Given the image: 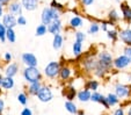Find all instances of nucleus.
<instances>
[{"label": "nucleus", "instance_id": "10", "mask_svg": "<svg viewBox=\"0 0 131 115\" xmlns=\"http://www.w3.org/2000/svg\"><path fill=\"white\" fill-rule=\"evenodd\" d=\"M1 22H3V25L6 27V29L7 28H15L17 26L16 23V16L15 15H13L12 13H5V14L3 15V18H1Z\"/></svg>", "mask_w": 131, "mask_h": 115}, {"label": "nucleus", "instance_id": "19", "mask_svg": "<svg viewBox=\"0 0 131 115\" xmlns=\"http://www.w3.org/2000/svg\"><path fill=\"white\" fill-rule=\"evenodd\" d=\"M122 11V18L126 22H131V7L128 5V3H121L119 5Z\"/></svg>", "mask_w": 131, "mask_h": 115}, {"label": "nucleus", "instance_id": "27", "mask_svg": "<svg viewBox=\"0 0 131 115\" xmlns=\"http://www.w3.org/2000/svg\"><path fill=\"white\" fill-rule=\"evenodd\" d=\"M65 109H66L70 114H78V112H79L78 106L75 105L72 100H66L65 101Z\"/></svg>", "mask_w": 131, "mask_h": 115}, {"label": "nucleus", "instance_id": "13", "mask_svg": "<svg viewBox=\"0 0 131 115\" xmlns=\"http://www.w3.org/2000/svg\"><path fill=\"white\" fill-rule=\"evenodd\" d=\"M84 26V19L80 15H73L69 20V28L72 30H75L78 28H81Z\"/></svg>", "mask_w": 131, "mask_h": 115}, {"label": "nucleus", "instance_id": "52", "mask_svg": "<svg viewBox=\"0 0 131 115\" xmlns=\"http://www.w3.org/2000/svg\"><path fill=\"white\" fill-rule=\"evenodd\" d=\"M1 80H3V76L0 75V85H1Z\"/></svg>", "mask_w": 131, "mask_h": 115}, {"label": "nucleus", "instance_id": "48", "mask_svg": "<svg viewBox=\"0 0 131 115\" xmlns=\"http://www.w3.org/2000/svg\"><path fill=\"white\" fill-rule=\"evenodd\" d=\"M4 14H5V6L0 5V20H1V18H3Z\"/></svg>", "mask_w": 131, "mask_h": 115}, {"label": "nucleus", "instance_id": "40", "mask_svg": "<svg viewBox=\"0 0 131 115\" xmlns=\"http://www.w3.org/2000/svg\"><path fill=\"white\" fill-rule=\"evenodd\" d=\"M123 55L126 56L128 59L130 60V63H131V45H126V47L124 48L123 49Z\"/></svg>", "mask_w": 131, "mask_h": 115}, {"label": "nucleus", "instance_id": "33", "mask_svg": "<svg viewBox=\"0 0 131 115\" xmlns=\"http://www.w3.org/2000/svg\"><path fill=\"white\" fill-rule=\"evenodd\" d=\"M106 33H107V37L109 40H111L113 42H116L117 38H118V32L116 29H108Z\"/></svg>", "mask_w": 131, "mask_h": 115}, {"label": "nucleus", "instance_id": "16", "mask_svg": "<svg viewBox=\"0 0 131 115\" xmlns=\"http://www.w3.org/2000/svg\"><path fill=\"white\" fill-rule=\"evenodd\" d=\"M17 72H19V65H17L16 63H8V64L6 65V68L4 69V73H5V76H7V77L14 78L15 76L17 75Z\"/></svg>", "mask_w": 131, "mask_h": 115}, {"label": "nucleus", "instance_id": "1", "mask_svg": "<svg viewBox=\"0 0 131 115\" xmlns=\"http://www.w3.org/2000/svg\"><path fill=\"white\" fill-rule=\"evenodd\" d=\"M22 77L26 83L31 84L42 80V73L37 66H26L22 71Z\"/></svg>", "mask_w": 131, "mask_h": 115}, {"label": "nucleus", "instance_id": "5", "mask_svg": "<svg viewBox=\"0 0 131 115\" xmlns=\"http://www.w3.org/2000/svg\"><path fill=\"white\" fill-rule=\"evenodd\" d=\"M37 99L41 101V102H50V101L53 99V93H52L51 88L49 87V86H45V85H42V87H41L40 92L37 93Z\"/></svg>", "mask_w": 131, "mask_h": 115}, {"label": "nucleus", "instance_id": "17", "mask_svg": "<svg viewBox=\"0 0 131 115\" xmlns=\"http://www.w3.org/2000/svg\"><path fill=\"white\" fill-rule=\"evenodd\" d=\"M118 38H121V41L125 45H131V29L130 28H125V29H122L121 32H118Z\"/></svg>", "mask_w": 131, "mask_h": 115}, {"label": "nucleus", "instance_id": "23", "mask_svg": "<svg viewBox=\"0 0 131 115\" xmlns=\"http://www.w3.org/2000/svg\"><path fill=\"white\" fill-rule=\"evenodd\" d=\"M107 19H108V21L111 23V25L114 26L115 23H117L119 21V19H121V16H119L118 12H117L116 9H111L108 12V15H107Z\"/></svg>", "mask_w": 131, "mask_h": 115}, {"label": "nucleus", "instance_id": "51", "mask_svg": "<svg viewBox=\"0 0 131 115\" xmlns=\"http://www.w3.org/2000/svg\"><path fill=\"white\" fill-rule=\"evenodd\" d=\"M128 115H131V106L129 107V109H128Z\"/></svg>", "mask_w": 131, "mask_h": 115}, {"label": "nucleus", "instance_id": "45", "mask_svg": "<svg viewBox=\"0 0 131 115\" xmlns=\"http://www.w3.org/2000/svg\"><path fill=\"white\" fill-rule=\"evenodd\" d=\"M20 115H32V110L30 109L29 107H26V106H25V108L21 110V114Z\"/></svg>", "mask_w": 131, "mask_h": 115}, {"label": "nucleus", "instance_id": "26", "mask_svg": "<svg viewBox=\"0 0 131 115\" xmlns=\"http://www.w3.org/2000/svg\"><path fill=\"white\" fill-rule=\"evenodd\" d=\"M108 72H109L108 69L104 68V66H102V65H101V64H99V63L96 64V68H95V69H94V71H93L94 76H96L97 78H103Z\"/></svg>", "mask_w": 131, "mask_h": 115}, {"label": "nucleus", "instance_id": "31", "mask_svg": "<svg viewBox=\"0 0 131 115\" xmlns=\"http://www.w3.org/2000/svg\"><path fill=\"white\" fill-rule=\"evenodd\" d=\"M99 86H100V83L97 81V80H95V79H89L88 81L86 83V86H85V88H88L89 91L94 92V91H97Z\"/></svg>", "mask_w": 131, "mask_h": 115}, {"label": "nucleus", "instance_id": "54", "mask_svg": "<svg viewBox=\"0 0 131 115\" xmlns=\"http://www.w3.org/2000/svg\"><path fill=\"white\" fill-rule=\"evenodd\" d=\"M116 1H121V0H116Z\"/></svg>", "mask_w": 131, "mask_h": 115}, {"label": "nucleus", "instance_id": "38", "mask_svg": "<svg viewBox=\"0 0 131 115\" xmlns=\"http://www.w3.org/2000/svg\"><path fill=\"white\" fill-rule=\"evenodd\" d=\"M74 37H75V41H79V42H84L86 40V34L82 32H75L74 33Z\"/></svg>", "mask_w": 131, "mask_h": 115}, {"label": "nucleus", "instance_id": "42", "mask_svg": "<svg viewBox=\"0 0 131 115\" xmlns=\"http://www.w3.org/2000/svg\"><path fill=\"white\" fill-rule=\"evenodd\" d=\"M100 105H102L104 107V109H109V105H108V102H107V99H106V95H103L102 94V97H101V100H100Z\"/></svg>", "mask_w": 131, "mask_h": 115}, {"label": "nucleus", "instance_id": "46", "mask_svg": "<svg viewBox=\"0 0 131 115\" xmlns=\"http://www.w3.org/2000/svg\"><path fill=\"white\" fill-rule=\"evenodd\" d=\"M113 115H125V110H124L123 107H119V108H117V109H115Z\"/></svg>", "mask_w": 131, "mask_h": 115}, {"label": "nucleus", "instance_id": "22", "mask_svg": "<svg viewBox=\"0 0 131 115\" xmlns=\"http://www.w3.org/2000/svg\"><path fill=\"white\" fill-rule=\"evenodd\" d=\"M42 85L43 84L41 83V81H35V83L29 84V86H28V94L32 95V97H36L37 93L40 92Z\"/></svg>", "mask_w": 131, "mask_h": 115}, {"label": "nucleus", "instance_id": "24", "mask_svg": "<svg viewBox=\"0 0 131 115\" xmlns=\"http://www.w3.org/2000/svg\"><path fill=\"white\" fill-rule=\"evenodd\" d=\"M72 54L74 57H80L82 56V43L79 41H74L72 44Z\"/></svg>", "mask_w": 131, "mask_h": 115}, {"label": "nucleus", "instance_id": "8", "mask_svg": "<svg viewBox=\"0 0 131 115\" xmlns=\"http://www.w3.org/2000/svg\"><path fill=\"white\" fill-rule=\"evenodd\" d=\"M130 64H131L130 60L124 55L117 56L115 59H113V68H115L116 70H124V69H126Z\"/></svg>", "mask_w": 131, "mask_h": 115}, {"label": "nucleus", "instance_id": "30", "mask_svg": "<svg viewBox=\"0 0 131 115\" xmlns=\"http://www.w3.org/2000/svg\"><path fill=\"white\" fill-rule=\"evenodd\" d=\"M99 32H100V23L97 22V21H92L88 27L87 33L91 34V35H95V34H97Z\"/></svg>", "mask_w": 131, "mask_h": 115}, {"label": "nucleus", "instance_id": "6", "mask_svg": "<svg viewBox=\"0 0 131 115\" xmlns=\"http://www.w3.org/2000/svg\"><path fill=\"white\" fill-rule=\"evenodd\" d=\"M115 94L121 99H124V98H129L131 95V87L123 83H117L115 85Z\"/></svg>", "mask_w": 131, "mask_h": 115}, {"label": "nucleus", "instance_id": "18", "mask_svg": "<svg viewBox=\"0 0 131 115\" xmlns=\"http://www.w3.org/2000/svg\"><path fill=\"white\" fill-rule=\"evenodd\" d=\"M91 94L92 91H89L88 88H82L79 92H77V99L80 101V102H88L91 101Z\"/></svg>", "mask_w": 131, "mask_h": 115}, {"label": "nucleus", "instance_id": "28", "mask_svg": "<svg viewBox=\"0 0 131 115\" xmlns=\"http://www.w3.org/2000/svg\"><path fill=\"white\" fill-rule=\"evenodd\" d=\"M64 95L67 100H73L74 97L77 95V88L74 87L73 85H70L69 87L64 91Z\"/></svg>", "mask_w": 131, "mask_h": 115}, {"label": "nucleus", "instance_id": "44", "mask_svg": "<svg viewBox=\"0 0 131 115\" xmlns=\"http://www.w3.org/2000/svg\"><path fill=\"white\" fill-rule=\"evenodd\" d=\"M95 0H80V3H81V5L84 6V7H89V6H92L93 4H94Z\"/></svg>", "mask_w": 131, "mask_h": 115}, {"label": "nucleus", "instance_id": "3", "mask_svg": "<svg viewBox=\"0 0 131 115\" xmlns=\"http://www.w3.org/2000/svg\"><path fill=\"white\" fill-rule=\"evenodd\" d=\"M60 63L57 60L50 62L49 64H47V66L44 68V76L49 79H54L57 78L59 75V70H60Z\"/></svg>", "mask_w": 131, "mask_h": 115}, {"label": "nucleus", "instance_id": "2", "mask_svg": "<svg viewBox=\"0 0 131 115\" xmlns=\"http://www.w3.org/2000/svg\"><path fill=\"white\" fill-rule=\"evenodd\" d=\"M60 15H62V12L51 7V6L44 7L42 9V13H41V22L48 26L49 23H51V21L60 19Z\"/></svg>", "mask_w": 131, "mask_h": 115}, {"label": "nucleus", "instance_id": "11", "mask_svg": "<svg viewBox=\"0 0 131 115\" xmlns=\"http://www.w3.org/2000/svg\"><path fill=\"white\" fill-rule=\"evenodd\" d=\"M21 60H22V63L26 65V66H37V64H38L37 57L31 53L22 54V56H21Z\"/></svg>", "mask_w": 131, "mask_h": 115}, {"label": "nucleus", "instance_id": "39", "mask_svg": "<svg viewBox=\"0 0 131 115\" xmlns=\"http://www.w3.org/2000/svg\"><path fill=\"white\" fill-rule=\"evenodd\" d=\"M16 23H17V26H26L27 25V19H26V16L23 14H21V15H17L16 16Z\"/></svg>", "mask_w": 131, "mask_h": 115}, {"label": "nucleus", "instance_id": "49", "mask_svg": "<svg viewBox=\"0 0 131 115\" xmlns=\"http://www.w3.org/2000/svg\"><path fill=\"white\" fill-rule=\"evenodd\" d=\"M10 1H12V0H0V5H3V6H5V7H6V6H7Z\"/></svg>", "mask_w": 131, "mask_h": 115}, {"label": "nucleus", "instance_id": "36", "mask_svg": "<svg viewBox=\"0 0 131 115\" xmlns=\"http://www.w3.org/2000/svg\"><path fill=\"white\" fill-rule=\"evenodd\" d=\"M0 42L1 43L6 42V27L3 25L1 21H0Z\"/></svg>", "mask_w": 131, "mask_h": 115}, {"label": "nucleus", "instance_id": "37", "mask_svg": "<svg viewBox=\"0 0 131 115\" xmlns=\"http://www.w3.org/2000/svg\"><path fill=\"white\" fill-rule=\"evenodd\" d=\"M50 6L51 7H53V8H56V9H58V11H60V12H64L65 11V7H64V5H62V4H59L57 1V0H52L51 1V4H50Z\"/></svg>", "mask_w": 131, "mask_h": 115}, {"label": "nucleus", "instance_id": "25", "mask_svg": "<svg viewBox=\"0 0 131 115\" xmlns=\"http://www.w3.org/2000/svg\"><path fill=\"white\" fill-rule=\"evenodd\" d=\"M106 99H107V102H108L109 107H115L116 105L119 103V98L115 93H108L106 95Z\"/></svg>", "mask_w": 131, "mask_h": 115}, {"label": "nucleus", "instance_id": "29", "mask_svg": "<svg viewBox=\"0 0 131 115\" xmlns=\"http://www.w3.org/2000/svg\"><path fill=\"white\" fill-rule=\"evenodd\" d=\"M6 41L9 43H15L16 41V33H15L14 28H7L6 29Z\"/></svg>", "mask_w": 131, "mask_h": 115}, {"label": "nucleus", "instance_id": "21", "mask_svg": "<svg viewBox=\"0 0 131 115\" xmlns=\"http://www.w3.org/2000/svg\"><path fill=\"white\" fill-rule=\"evenodd\" d=\"M64 45V36L62 34H54L53 40H52V48L54 50H60Z\"/></svg>", "mask_w": 131, "mask_h": 115}, {"label": "nucleus", "instance_id": "9", "mask_svg": "<svg viewBox=\"0 0 131 115\" xmlns=\"http://www.w3.org/2000/svg\"><path fill=\"white\" fill-rule=\"evenodd\" d=\"M6 7H7L8 13H12V14L15 15V16L21 15L22 12H23V7H22V5H21V3L19 1V0H12Z\"/></svg>", "mask_w": 131, "mask_h": 115}, {"label": "nucleus", "instance_id": "43", "mask_svg": "<svg viewBox=\"0 0 131 115\" xmlns=\"http://www.w3.org/2000/svg\"><path fill=\"white\" fill-rule=\"evenodd\" d=\"M12 58H13V55L9 51H6V53L4 54V60H5L6 63H10L12 62Z\"/></svg>", "mask_w": 131, "mask_h": 115}, {"label": "nucleus", "instance_id": "7", "mask_svg": "<svg viewBox=\"0 0 131 115\" xmlns=\"http://www.w3.org/2000/svg\"><path fill=\"white\" fill-rule=\"evenodd\" d=\"M97 64V58L93 55H88L82 59V68L87 72H93L94 69L96 68Z\"/></svg>", "mask_w": 131, "mask_h": 115}, {"label": "nucleus", "instance_id": "34", "mask_svg": "<svg viewBox=\"0 0 131 115\" xmlns=\"http://www.w3.org/2000/svg\"><path fill=\"white\" fill-rule=\"evenodd\" d=\"M17 101H19V103H21L22 106H26L28 103V95L27 93L22 92V93H19L17 94Z\"/></svg>", "mask_w": 131, "mask_h": 115}, {"label": "nucleus", "instance_id": "14", "mask_svg": "<svg viewBox=\"0 0 131 115\" xmlns=\"http://www.w3.org/2000/svg\"><path fill=\"white\" fill-rule=\"evenodd\" d=\"M20 3L22 5L23 9L28 11V12L36 11L40 6V0H20Z\"/></svg>", "mask_w": 131, "mask_h": 115}, {"label": "nucleus", "instance_id": "32", "mask_svg": "<svg viewBox=\"0 0 131 115\" xmlns=\"http://www.w3.org/2000/svg\"><path fill=\"white\" fill-rule=\"evenodd\" d=\"M47 33H48V26L41 22V25H38L36 27V30H35V35H36V36H44Z\"/></svg>", "mask_w": 131, "mask_h": 115}, {"label": "nucleus", "instance_id": "20", "mask_svg": "<svg viewBox=\"0 0 131 115\" xmlns=\"http://www.w3.org/2000/svg\"><path fill=\"white\" fill-rule=\"evenodd\" d=\"M15 85V81H14V78L13 77H3V80H1V85H0V88H3L4 91H9L14 87Z\"/></svg>", "mask_w": 131, "mask_h": 115}, {"label": "nucleus", "instance_id": "41", "mask_svg": "<svg viewBox=\"0 0 131 115\" xmlns=\"http://www.w3.org/2000/svg\"><path fill=\"white\" fill-rule=\"evenodd\" d=\"M109 26H113V25H111L108 20H107V21H102V22L100 23V29H102L103 32H107V30L109 29Z\"/></svg>", "mask_w": 131, "mask_h": 115}, {"label": "nucleus", "instance_id": "12", "mask_svg": "<svg viewBox=\"0 0 131 115\" xmlns=\"http://www.w3.org/2000/svg\"><path fill=\"white\" fill-rule=\"evenodd\" d=\"M63 29V22L60 19H57V20L51 21V23L48 25V33L54 35V34H59Z\"/></svg>", "mask_w": 131, "mask_h": 115}, {"label": "nucleus", "instance_id": "35", "mask_svg": "<svg viewBox=\"0 0 131 115\" xmlns=\"http://www.w3.org/2000/svg\"><path fill=\"white\" fill-rule=\"evenodd\" d=\"M101 97H102L101 93L97 92V91H94V92H92V94H91V101L92 102L99 103L100 100H101Z\"/></svg>", "mask_w": 131, "mask_h": 115}, {"label": "nucleus", "instance_id": "50", "mask_svg": "<svg viewBox=\"0 0 131 115\" xmlns=\"http://www.w3.org/2000/svg\"><path fill=\"white\" fill-rule=\"evenodd\" d=\"M77 115H85V114H84V112H82V110H79Z\"/></svg>", "mask_w": 131, "mask_h": 115}, {"label": "nucleus", "instance_id": "15", "mask_svg": "<svg viewBox=\"0 0 131 115\" xmlns=\"http://www.w3.org/2000/svg\"><path fill=\"white\" fill-rule=\"evenodd\" d=\"M58 77H59V79L62 81H67L72 77V69L70 68L69 65H62Z\"/></svg>", "mask_w": 131, "mask_h": 115}, {"label": "nucleus", "instance_id": "53", "mask_svg": "<svg viewBox=\"0 0 131 115\" xmlns=\"http://www.w3.org/2000/svg\"><path fill=\"white\" fill-rule=\"evenodd\" d=\"M1 115H7V114H1Z\"/></svg>", "mask_w": 131, "mask_h": 115}, {"label": "nucleus", "instance_id": "47", "mask_svg": "<svg viewBox=\"0 0 131 115\" xmlns=\"http://www.w3.org/2000/svg\"><path fill=\"white\" fill-rule=\"evenodd\" d=\"M4 109H5V101H4L3 98L0 97V115L3 114Z\"/></svg>", "mask_w": 131, "mask_h": 115}, {"label": "nucleus", "instance_id": "4", "mask_svg": "<svg viewBox=\"0 0 131 115\" xmlns=\"http://www.w3.org/2000/svg\"><path fill=\"white\" fill-rule=\"evenodd\" d=\"M113 59L114 58H113L111 54L106 50L100 51L99 55H97V63L101 64L102 66H104V68H107L108 70H110L113 68Z\"/></svg>", "mask_w": 131, "mask_h": 115}]
</instances>
